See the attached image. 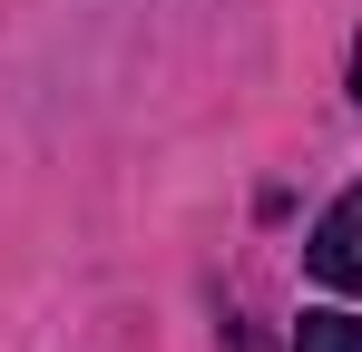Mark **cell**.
<instances>
[{"label":"cell","instance_id":"1","mask_svg":"<svg viewBox=\"0 0 362 352\" xmlns=\"http://www.w3.org/2000/svg\"><path fill=\"white\" fill-rule=\"evenodd\" d=\"M303 264H313V284L362 293V186H343V196L323 206V225L303 235Z\"/></svg>","mask_w":362,"mask_h":352},{"label":"cell","instance_id":"2","mask_svg":"<svg viewBox=\"0 0 362 352\" xmlns=\"http://www.w3.org/2000/svg\"><path fill=\"white\" fill-rule=\"evenodd\" d=\"M294 352H362V313H303Z\"/></svg>","mask_w":362,"mask_h":352},{"label":"cell","instance_id":"3","mask_svg":"<svg viewBox=\"0 0 362 352\" xmlns=\"http://www.w3.org/2000/svg\"><path fill=\"white\" fill-rule=\"evenodd\" d=\"M353 98H362V40H353Z\"/></svg>","mask_w":362,"mask_h":352}]
</instances>
